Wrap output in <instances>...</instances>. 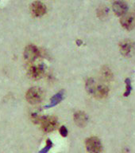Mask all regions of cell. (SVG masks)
<instances>
[{
  "mask_svg": "<svg viewBox=\"0 0 135 153\" xmlns=\"http://www.w3.org/2000/svg\"><path fill=\"white\" fill-rule=\"evenodd\" d=\"M27 101L31 105H36L40 103L43 99V92L38 87H33L27 91L26 94Z\"/></svg>",
  "mask_w": 135,
  "mask_h": 153,
  "instance_id": "cell-1",
  "label": "cell"
},
{
  "mask_svg": "<svg viewBox=\"0 0 135 153\" xmlns=\"http://www.w3.org/2000/svg\"><path fill=\"white\" fill-rule=\"evenodd\" d=\"M40 124L42 130L45 132H51L54 131L58 126L57 119L54 117H42Z\"/></svg>",
  "mask_w": 135,
  "mask_h": 153,
  "instance_id": "cell-2",
  "label": "cell"
},
{
  "mask_svg": "<svg viewBox=\"0 0 135 153\" xmlns=\"http://www.w3.org/2000/svg\"><path fill=\"white\" fill-rule=\"evenodd\" d=\"M86 148L90 153H100L102 152L103 146L100 139L93 136L87 139Z\"/></svg>",
  "mask_w": 135,
  "mask_h": 153,
  "instance_id": "cell-3",
  "label": "cell"
},
{
  "mask_svg": "<svg viewBox=\"0 0 135 153\" xmlns=\"http://www.w3.org/2000/svg\"><path fill=\"white\" fill-rule=\"evenodd\" d=\"M40 57V51L34 45H27L24 51V57L28 62H33Z\"/></svg>",
  "mask_w": 135,
  "mask_h": 153,
  "instance_id": "cell-4",
  "label": "cell"
},
{
  "mask_svg": "<svg viewBox=\"0 0 135 153\" xmlns=\"http://www.w3.org/2000/svg\"><path fill=\"white\" fill-rule=\"evenodd\" d=\"M113 11L117 16H123L128 10V5L123 0H116L112 5Z\"/></svg>",
  "mask_w": 135,
  "mask_h": 153,
  "instance_id": "cell-5",
  "label": "cell"
},
{
  "mask_svg": "<svg viewBox=\"0 0 135 153\" xmlns=\"http://www.w3.org/2000/svg\"><path fill=\"white\" fill-rule=\"evenodd\" d=\"M121 25L124 29L131 30L135 27V15L133 14H124L121 19Z\"/></svg>",
  "mask_w": 135,
  "mask_h": 153,
  "instance_id": "cell-6",
  "label": "cell"
},
{
  "mask_svg": "<svg viewBox=\"0 0 135 153\" xmlns=\"http://www.w3.org/2000/svg\"><path fill=\"white\" fill-rule=\"evenodd\" d=\"M45 74V66L42 64L33 65L29 69V74L33 79H38L42 77Z\"/></svg>",
  "mask_w": 135,
  "mask_h": 153,
  "instance_id": "cell-7",
  "label": "cell"
},
{
  "mask_svg": "<svg viewBox=\"0 0 135 153\" xmlns=\"http://www.w3.org/2000/svg\"><path fill=\"white\" fill-rule=\"evenodd\" d=\"M108 93H109V89H108L107 86L103 85H96V84H95L91 92V94L95 96V97L102 99V98L106 97L108 95Z\"/></svg>",
  "mask_w": 135,
  "mask_h": 153,
  "instance_id": "cell-8",
  "label": "cell"
},
{
  "mask_svg": "<svg viewBox=\"0 0 135 153\" xmlns=\"http://www.w3.org/2000/svg\"><path fill=\"white\" fill-rule=\"evenodd\" d=\"M31 13L34 17H41L46 12V7L41 2H34L30 7Z\"/></svg>",
  "mask_w": 135,
  "mask_h": 153,
  "instance_id": "cell-9",
  "label": "cell"
},
{
  "mask_svg": "<svg viewBox=\"0 0 135 153\" xmlns=\"http://www.w3.org/2000/svg\"><path fill=\"white\" fill-rule=\"evenodd\" d=\"M74 121L80 127L85 126L88 121V117L83 112H77L74 114Z\"/></svg>",
  "mask_w": 135,
  "mask_h": 153,
  "instance_id": "cell-10",
  "label": "cell"
},
{
  "mask_svg": "<svg viewBox=\"0 0 135 153\" xmlns=\"http://www.w3.org/2000/svg\"><path fill=\"white\" fill-rule=\"evenodd\" d=\"M134 43L131 41H123L120 44L121 52L124 56H129V55H131L132 51L134 50Z\"/></svg>",
  "mask_w": 135,
  "mask_h": 153,
  "instance_id": "cell-11",
  "label": "cell"
},
{
  "mask_svg": "<svg viewBox=\"0 0 135 153\" xmlns=\"http://www.w3.org/2000/svg\"><path fill=\"white\" fill-rule=\"evenodd\" d=\"M64 97V91L61 90L60 91L59 93H57V94H55L50 100L49 105H48L45 106V108H51L53 107V106H56L57 105H58L59 103H60L63 100Z\"/></svg>",
  "mask_w": 135,
  "mask_h": 153,
  "instance_id": "cell-12",
  "label": "cell"
},
{
  "mask_svg": "<svg viewBox=\"0 0 135 153\" xmlns=\"http://www.w3.org/2000/svg\"><path fill=\"white\" fill-rule=\"evenodd\" d=\"M112 73L108 68H104L102 70V76L103 78L106 81H111L112 79Z\"/></svg>",
  "mask_w": 135,
  "mask_h": 153,
  "instance_id": "cell-13",
  "label": "cell"
},
{
  "mask_svg": "<svg viewBox=\"0 0 135 153\" xmlns=\"http://www.w3.org/2000/svg\"><path fill=\"white\" fill-rule=\"evenodd\" d=\"M126 92L124 93V97H128L131 93L132 90V86H131V81L129 78L126 79Z\"/></svg>",
  "mask_w": 135,
  "mask_h": 153,
  "instance_id": "cell-14",
  "label": "cell"
},
{
  "mask_svg": "<svg viewBox=\"0 0 135 153\" xmlns=\"http://www.w3.org/2000/svg\"><path fill=\"white\" fill-rule=\"evenodd\" d=\"M52 143L50 141V140H47V142H46V146H45V148H44L41 151L40 153H47L48 151L49 150L50 148H52Z\"/></svg>",
  "mask_w": 135,
  "mask_h": 153,
  "instance_id": "cell-15",
  "label": "cell"
},
{
  "mask_svg": "<svg viewBox=\"0 0 135 153\" xmlns=\"http://www.w3.org/2000/svg\"><path fill=\"white\" fill-rule=\"evenodd\" d=\"M107 13H108V9L107 7H103V8H100V11H99V15L101 18H104L105 16H107Z\"/></svg>",
  "mask_w": 135,
  "mask_h": 153,
  "instance_id": "cell-16",
  "label": "cell"
},
{
  "mask_svg": "<svg viewBox=\"0 0 135 153\" xmlns=\"http://www.w3.org/2000/svg\"><path fill=\"white\" fill-rule=\"evenodd\" d=\"M60 133L61 134V136H64V137L67 136V135H68V129H67L66 127L62 126L60 128Z\"/></svg>",
  "mask_w": 135,
  "mask_h": 153,
  "instance_id": "cell-17",
  "label": "cell"
}]
</instances>
